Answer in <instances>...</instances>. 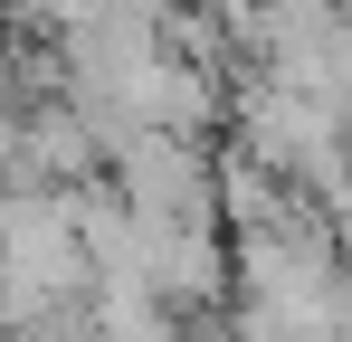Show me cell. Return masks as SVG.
Here are the masks:
<instances>
[{"instance_id": "6da1fadb", "label": "cell", "mask_w": 352, "mask_h": 342, "mask_svg": "<svg viewBox=\"0 0 352 342\" xmlns=\"http://www.w3.org/2000/svg\"><path fill=\"white\" fill-rule=\"evenodd\" d=\"M343 342H352V314H343Z\"/></svg>"}]
</instances>
